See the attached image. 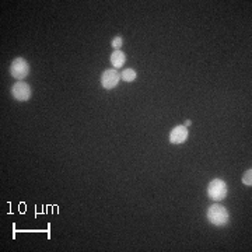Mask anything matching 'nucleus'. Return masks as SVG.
I'll list each match as a JSON object with an SVG mask.
<instances>
[{"label":"nucleus","mask_w":252,"mask_h":252,"mask_svg":"<svg viewBox=\"0 0 252 252\" xmlns=\"http://www.w3.org/2000/svg\"><path fill=\"white\" fill-rule=\"evenodd\" d=\"M136 77H137V73L133 70V69H125L122 74H121V79L126 83H132V81L136 80Z\"/></svg>","instance_id":"8"},{"label":"nucleus","mask_w":252,"mask_h":252,"mask_svg":"<svg viewBox=\"0 0 252 252\" xmlns=\"http://www.w3.org/2000/svg\"><path fill=\"white\" fill-rule=\"evenodd\" d=\"M188 139V129L185 126H175L170 133V142L172 144H182Z\"/></svg>","instance_id":"6"},{"label":"nucleus","mask_w":252,"mask_h":252,"mask_svg":"<svg viewBox=\"0 0 252 252\" xmlns=\"http://www.w3.org/2000/svg\"><path fill=\"white\" fill-rule=\"evenodd\" d=\"M207 220L216 227H224L228 224L230 220V213L224 206L221 205H212L206 212Z\"/></svg>","instance_id":"1"},{"label":"nucleus","mask_w":252,"mask_h":252,"mask_svg":"<svg viewBox=\"0 0 252 252\" xmlns=\"http://www.w3.org/2000/svg\"><path fill=\"white\" fill-rule=\"evenodd\" d=\"M126 62V55L122 51H114L111 54V63L115 69H121Z\"/></svg>","instance_id":"7"},{"label":"nucleus","mask_w":252,"mask_h":252,"mask_svg":"<svg viewBox=\"0 0 252 252\" xmlns=\"http://www.w3.org/2000/svg\"><path fill=\"white\" fill-rule=\"evenodd\" d=\"M207 196L209 199L215 200V202H220L227 196V192H228V187L224 181L216 178V180L210 181V184L207 185Z\"/></svg>","instance_id":"2"},{"label":"nucleus","mask_w":252,"mask_h":252,"mask_svg":"<svg viewBox=\"0 0 252 252\" xmlns=\"http://www.w3.org/2000/svg\"><path fill=\"white\" fill-rule=\"evenodd\" d=\"M243 184L247 187H251L252 185V170H247L244 172L243 175Z\"/></svg>","instance_id":"9"},{"label":"nucleus","mask_w":252,"mask_h":252,"mask_svg":"<svg viewBox=\"0 0 252 252\" xmlns=\"http://www.w3.org/2000/svg\"><path fill=\"white\" fill-rule=\"evenodd\" d=\"M10 74L16 80H24L30 74V64L23 58H16L10 64Z\"/></svg>","instance_id":"3"},{"label":"nucleus","mask_w":252,"mask_h":252,"mask_svg":"<svg viewBox=\"0 0 252 252\" xmlns=\"http://www.w3.org/2000/svg\"><path fill=\"white\" fill-rule=\"evenodd\" d=\"M111 45H112V48H114L115 51H119V48H122V45H124V39H122V36L121 35L115 36V38L112 39Z\"/></svg>","instance_id":"10"},{"label":"nucleus","mask_w":252,"mask_h":252,"mask_svg":"<svg viewBox=\"0 0 252 252\" xmlns=\"http://www.w3.org/2000/svg\"><path fill=\"white\" fill-rule=\"evenodd\" d=\"M121 80V74L115 69H107L101 74V86L105 90H112L118 86V83Z\"/></svg>","instance_id":"4"},{"label":"nucleus","mask_w":252,"mask_h":252,"mask_svg":"<svg viewBox=\"0 0 252 252\" xmlns=\"http://www.w3.org/2000/svg\"><path fill=\"white\" fill-rule=\"evenodd\" d=\"M11 95L17 101H21V102L28 101L31 98V87L24 81H17L11 87Z\"/></svg>","instance_id":"5"}]
</instances>
